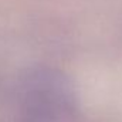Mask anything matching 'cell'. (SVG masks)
Here are the masks:
<instances>
[{"label": "cell", "instance_id": "1", "mask_svg": "<svg viewBox=\"0 0 122 122\" xmlns=\"http://www.w3.org/2000/svg\"><path fill=\"white\" fill-rule=\"evenodd\" d=\"M19 122H72L75 92L67 75L51 68L29 71L19 88Z\"/></svg>", "mask_w": 122, "mask_h": 122}]
</instances>
